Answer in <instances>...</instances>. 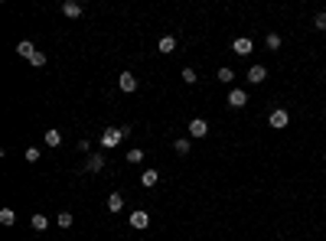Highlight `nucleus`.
<instances>
[{"label":"nucleus","instance_id":"bb28decb","mask_svg":"<svg viewBox=\"0 0 326 241\" xmlns=\"http://www.w3.org/2000/svg\"><path fill=\"white\" fill-rule=\"evenodd\" d=\"M323 118H326V114H323Z\"/></svg>","mask_w":326,"mask_h":241},{"label":"nucleus","instance_id":"aec40b11","mask_svg":"<svg viewBox=\"0 0 326 241\" xmlns=\"http://www.w3.org/2000/svg\"><path fill=\"white\" fill-rule=\"evenodd\" d=\"M215 78H219V82H222V85H232V82H235V72H232V69L225 65V69H219V75H215Z\"/></svg>","mask_w":326,"mask_h":241},{"label":"nucleus","instance_id":"5701e85b","mask_svg":"<svg viewBox=\"0 0 326 241\" xmlns=\"http://www.w3.org/2000/svg\"><path fill=\"white\" fill-rule=\"evenodd\" d=\"M264 42H268V49H271V52H277V49H280V36H277V33H268V39H264Z\"/></svg>","mask_w":326,"mask_h":241},{"label":"nucleus","instance_id":"f257e3e1","mask_svg":"<svg viewBox=\"0 0 326 241\" xmlns=\"http://www.w3.org/2000/svg\"><path fill=\"white\" fill-rule=\"evenodd\" d=\"M127 134H131V127H108V130H104V134H101V147H104V150H111V147H118V144H121V140H124V137H127Z\"/></svg>","mask_w":326,"mask_h":241},{"label":"nucleus","instance_id":"f8f14e48","mask_svg":"<svg viewBox=\"0 0 326 241\" xmlns=\"http://www.w3.org/2000/svg\"><path fill=\"white\" fill-rule=\"evenodd\" d=\"M16 52H20L23 59H33V56H36V46H33L30 39H20V42H16Z\"/></svg>","mask_w":326,"mask_h":241},{"label":"nucleus","instance_id":"9b49d317","mask_svg":"<svg viewBox=\"0 0 326 241\" xmlns=\"http://www.w3.org/2000/svg\"><path fill=\"white\" fill-rule=\"evenodd\" d=\"M62 13L69 16V20H78V16H82V4H75V0H66V4H62Z\"/></svg>","mask_w":326,"mask_h":241},{"label":"nucleus","instance_id":"4468645a","mask_svg":"<svg viewBox=\"0 0 326 241\" xmlns=\"http://www.w3.org/2000/svg\"><path fill=\"white\" fill-rule=\"evenodd\" d=\"M189 147H192L189 137H176V140H173V150H176L180 157H189Z\"/></svg>","mask_w":326,"mask_h":241},{"label":"nucleus","instance_id":"dca6fc26","mask_svg":"<svg viewBox=\"0 0 326 241\" xmlns=\"http://www.w3.org/2000/svg\"><path fill=\"white\" fill-rule=\"evenodd\" d=\"M157 49H160L163 56H170V52L176 49V36H163V39H160V46H157Z\"/></svg>","mask_w":326,"mask_h":241},{"label":"nucleus","instance_id":"9d476101","mask_svg":"<svg viewBox=\"0 0 326 241\" xmlns=\"http://www.w3.org/2000/svg\"><path fill=\"white\" fill-rule=\"evenodd\" d=\"M108 212H114V215L124 212V195H121V192H111L108 195Z\"/></svg>","mask_w":326,"mask_h":241},{"label":"nucleus","instance_id":"6e6552de","mask_svg":"<svg viewBox=\"0 0 326 241\" xmlns=\"http://www.w3.org/2000/svg\"><path fill=\"white\" fill-rule=\"evenodd\" d=\"M157 183H160V173H157L154 166H150V169H144V173H140V186H144V189H154Z\"/></svg>","mask_w":326,"mask_h":241},{"label":"nucleus","instance_id":"ddd939ff","mask_svg":"<svg viewBox=\"0 0 326 241\" xmlns=\"http://www.w3.org/2000/svg\"><path fill=\"white\" fill-rule=\"evenodd\" d=\"M85 169H88V173H101V169H104V157H98V154L88 157L85 160Z\"/></svg>","mask_w":326,"mask_h":241},{"label":"nucleus","instance_id":"f03ea898","mask_svg":"<svg viewBox=\"0 0 326 241\" xmlns=\"http://www.w3.org/2000/svg\"><path fill=\"white\" fill-rule=\"evenodd\" d=\"M268 124H271L274 130H284L287 124H290V111H284V108H274V111L268 114Z\"/></svg>","mask_w":326,"mask_h":241},{"label":"nucleus","instance_id":"6ab92c4d","mask_svg":"<svg viewBox=\"0 0 326 241\" xmlns=\"http://www.w3.org/2000/svg\"><path fill=\"white\" fill-rule=\"evenodd\" d=\"M59 144H62V134H59V130H46V147L56 150Z\"/></svg>","mask_w":326,"mask_h":241},{"label":"nucleus","instance_id":"7ed1b4c3","mask_svg":"<svg viewBox=\"0 0 326 241\" xmlns=\"http://www.w3.org/2000/svg\"><path fill=\"white\" fill-rule=\"evenodd\" d=\"M245 104H248V92H245V88H232V92H228V108H245Z\"/></svg>","mask_w":326,"mask_h":241},{"label":"nucleus","instance_id":"4be33fe9","mask_svg":"<svg viewBox=\"0 0 326 241\" xmlns=\"http://www.w3.org/2000/svg\"><path fill=\"white\" fill-rule=\"evenodd\" d=\"M39 157H42V154H39V147H26V154H23V160H26V163H36Z\"/></svg>","mask_w":326,"mask_h":241},{"label":"nucleus","instance_id":"a211bd4d","mask_svg":"<svg viewBox=\"0 0 326 241\" xmlns=\"http://www.w3.org/2000/svg\"><path fill=\"white\" fill-rule=\"evenodd\" d=\"M13 222H16V212H13V209H0V225H7V228H10Z\"/></svg>","mask_w":326,"mask_h":241},{"label":"nucleus","instance_id":"1a4fd4ad","mask_svg":"<svg viewBox=\"0 0 326 241\" xmlns=\"http://www.w3.org/2000/svg\"><path fill=\"white\" fill-rule=\"evenodd\" d=\"M264 78H268V69H264V65H258V62H254V65L248 69V82H251V85H261Z\"/></svg>","mask_w":326,"mask_h":241},{"label":"nucleus","instance_id":"20e7f679","mask_svg":"<svg viewBox=\"0 0 326 241\" xmlns=\"http://www.w3.org/2000/svg\"><path fill=\"white\" fill-rule=\"evenodd\" d=\"M118 88H121L124 95H134V92H137V78L131 75V72H121V75H118Z\"/></svg>","mask_w":326,"mask_h":241},{"label":"nucleus","instance_id":"2eb2a0df","mask_svg":"<svg viewBox=\"0 0 326 241\" xmlns=\"http://www.w3.org/2000/svg\"><path fill=\"white\" fill-rule=\"evenodd\" d=\"M30 225H33V231H46V228H49V218L42 215V212H36V215L30 218Z\"/></svg>","mask_w":326,"mask_h":241},{"label":"nucleus","instance_id":"393cba45","mask_svg":"<svg viewBox=\"0 0 326 241\" xmlns=\"http://www.w3.org/2000/svg\"><path fill=\"white\" fill-rule=\"evenodd\" d=\"M313 26H316V30H320V33H326V10L313 16Z\"/></svg>","mask_w":326,"mask_h":241},{"label":"nucleus","instance_id":"412c9836","mask_svg":"<svg viewBox=\"0 0 326 241\" xmlns=\"http://www.w3.org/2000/svg\"><path fill=\"white\" fill-rule=\"evenodd\" d=\"M127 163H144V150H140V147H134V150H127Z\"/></svg>","mask_w":326,"mask_h":241},{"label":"nucleus","instance_id":"b1692460","mask_svg":"<svg viewBox=\"0 0 326 241\" xmlns=\"http://www.w3.org/2000/svg\"><path fill=\"white\" fill-rule=\"evenodd\" d=\"M59 228H72V212H59Z\"/></svg>","mask_w":326,"mask_h":241},{"label":"nucleus","instance_id":"423d86ee","mask_svg":"<svg viewBox=\"0 0 326 241\" xmlns=\"http://www.w3.org/2000/svg\"><path fill=\"white\" fill-rule=\"evenodd\" d=\"M147 225H150V212H144V209H137V212H131V228H137V231H144Z\"/></svg>","mask_w":326,"mask_h":241},{"label":"nucleus","instance_id":"0eeeda50","mask_svg":"<svg viewBox=\"0 0 326 241\" xmlns=\"http://www.w3.org/2000/svg\"><path fill=\"white\" fill-rule=\"evenodd\" d=\"M251 49H254V42H251L248 36H238V39L232 42V52H235V56H248Z\"/></svg>","mask_w":326,"mask_h":241},{"label":"nucleus","instance_id":"39448f33","mask_svg":"<svg viewBox=\"0 0 326 241\" xmlns=\"http://www.w3.org/2000/svg\"><path fill=\"white\" fill-rule=\"evenodd\" d=\"M206 134H209V124L202 121V118H192V121H189V137H192V140H202Z\"/></svg>","mask_w":326,"mask_h":241},{"label":"nucleus","instance_id":"f3484780","mask_svg":"<svg viewBox=\"0 0 326 241\" xmlns=\"http://www.w3.org/2000/svg\"><path fill=\"white\" fill-rule=\"evenodd\" d=\"M180 78H183L186 85H196V82H199V75H196V69H192V65H186V69H183V72H180Z\"/></svg>","mask_w":326,"mask_h":241},{"label":"nucleus","instance_id":"a878e982","mask_svg":"<svg viewBox=\"0 0 326 241\" xmlns=\"http://www.w3.org/2000/svg\"><path fill=\"white\" fill-rule=\"evenodd\" d=\"M30 62H33V65H36V69H42V65H46V52H36V56H33Z\"/></svg>","mask_w":326,"mask_h":241}]
</instances>
